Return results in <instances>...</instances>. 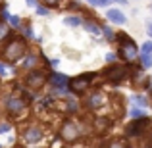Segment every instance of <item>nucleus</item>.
I'll return each mask as SVG.
<instances>
[{
	"label": "nucleus",
	"instance_id": "cd10ccee",
	"mask_svg": "<svg viewBox=\"0 0 152 148\" xmlns=\"http://www.w3.org/2000/svg\"><path fill=\"white\" fill-rule=\"evenodd\" d=\"M25 2H27V6H31V8L37 6V0H25Z\"/></svg>",
	"mask_w": 152,
	"mask_h": 148
},
{
	"label": "nucleus",
	"instance_id": "2eb2a0df",
	"mask_svg": "<svg viewBox=\"0 0 152 148\" xmlns=\"http://www.w3.org/2000/svg\"><path fill=\"white\" fill-rule=\"evenodd\" d=\"M131 100H133L137 106H142V108L148 106V100H146L145 96H141V94H135V96H131Z\"/></svg>",
	"mask_w": 152,
	"mask_h": 148
},
{
	"label": "nucleus",
	"instance_id": "423d86ee",
	"mask_svg": "<svg viewBox=\"0 0 152 148\" xmlns=\"http://www.w3.org/2000/svg\"><path fill=\"white\" fill-rule=\"evenodd\" d=\"M148 125H150V119H148V117L135 119L133 123H129V125H127L125 135H129V137H137V135H141V133H142V131H145Z\"/></svg>",
	"mask_w": 152,
	"mask_h": 148
},
{
	"label": "nucleus",
	"instance_id": "2f4dec72",
	"mask_svg": "<svg viewBox=\"0 0 152 148\" xmlns=\"http://www.w3.org/2000/svg\"><path fill=\"white\" fill-rule=\"evenodd\" d=\"M115 2H119V4H125V2H127V0H115Z\"/></svg>",
	"mask_w": 152,
	"mask_h": 148
},
{
	"label": "nucleus",
	"instance_id": "dca6fc26",
	"mask_svg": "<svg viewBox=\"0 0 152 148\" xmlns=\"http://www.w3.org/2000/svg\"><path fill=\"white\" fill-rule=\"evenodd\" d=\"M64 23H66V25H73V27H79V25H81V19H79V17H73V15H69V17H66V19H64Z\"/></svg>",
	"mask_w": 152,
	"mask_h": 148
},
{
	"label": "nucleus",
	"instance_id": "6ab92c4d",
	"mask_svg": "<svg viewBox=\"0 0 152 148\" xmlns=\"http://www.w3.org/2000/svg\"><path fill=\"white\" fill-rule=\"evenodd\" d=\"M102 33H104V37H106L108 41H114L115 39V33L110 29V27H102Z\"/></svg>",
	"mask_w": 152,
	"mask_h": 148
},
{
	"label": "nucleus",
	"instance_id": "6e6552de",
	"mask_svg": "<svg viewBox=\"0 0 152 148\" xmlns=\"http://www.w3.org/2000/svg\"><path fill=\"white\" fill-rule=\"evenodd\" d=\"M23 139H25L27 144H37V142H41L42 141V131H41V127H37V125L27 127V131L23 133Z\"/></svg>",
	"mask_w": 152,
	"mask_h": 148
},
{
	"label": "nucleus",
	"instance_id": "c85d7f7f",
	"mask_svg": "<svg viewBox=\"0 0 152 148\" xmlns=\"http://www.w3.org/2000/svg\"><path fill=\"white\" fill-rule=\"evenodd\" d=\"M2 19H10V14H8V10H2Z\"/></svg>",
	"mask_w": 152,
	"mask_h": 148
},
{
	"label": "nucleus",
	"instance_id": "b1692460",
	"mask_svg": "<svg viewBox=\"0 0 152 148\" xmlns=\"http://www.w3.org/2000/svg\"><path fill=\"white\" fill-rule=\"evenodd\" d=\"M37 14H39V15H48V8L39 6V8H37Z\"/></svg>",
	"mask_w": 152,
	"mask_h": 148
},
{
	"label": "nucleus",
	"instance_id": "9d476101",
	"mask_svg": "<svg viewBox=\"0 0 152 148\" xmlns=\"http://www.w3.org/2000/svg\"><path fill=\"white\" fill-rule=\"evenodd\" d=\"M106 17L110 19L112 23H118V25H125V23H127V17L123 15V12L121 10H115V8H110V10H108Z\"/></svg>",
	"mask_w": 152,
	"mask_h": 148
},
{
	"label": "nucleus",
	"instance_id": "4468645a",
	"mask_svg": "<svg viewBox=\"0 0 152 148\" xmlns=\"http://www.w3.org/2000/svg\"><path fill=\"white\" fill-rule=\"evenodd\" d=\"M85 29L89 31V33H93V35H98V33L102 31L100 27H98L96 23H93V21H85Z\"/></svg>",
	"mask_w": 152,
	"mask_h": 148
},
{
	"label": "nucleus",
	"instance_id": "1a4fd4ad",
	"mask_svg": "<svg viewBox=\"0 0 152 148\" xmlns=\"http://www.w3.org/2000/svg\"><path fill=\"white\" fill-rule=\"evenodd\" d=\"M6 108H8V112H10L12 115H18V114H21V112H23L25 102H23V98H10V100H8V104H6Z\"/></svg>",
	"mask_w": 152,
	"mask_h": 148
},
{
	"label": "nucleus",
	"instance_id": "7c9ffc66",
	"mask_svg": "<svg viewBox=\"0 0 152 148\" xmlns=\"http://www.w3.org/2000/svg\"><path fill=\"white\" fill-rule=\"evenodd\" d=\"M0 73H6V69H4V66H0Z\"/></svg>",
	"mask_w": 152,
	"mask_h": 148
},
{
	"label": "nucleus",
	"instance_id": "5701e85b",
	"mask_svg": "<svg viewBox=\"0 0 152 148\" xmlns=\"http://www.w3.org/2000/svg\"><path fill=\"white\" fill-rule=\"evenodd\" d=\"M10 23H12L14 27H19V25H21V19L15 17V15H10Z\"/></svg>",
	"mask_w": 152,
	"mask_h": 148
},
{
	"label": "nucleus",
	"instance_id": "412c9836",
	"mask_svg": "<svg viewBox=\"0 0 152 148\" xmlns=\"http://www.w3.org/2000/svg\"><path fill=\"white\" fill-rule=\"evenodd\" d=\"M141 52H142V54H150V52H152V42H145L142 48H141Z\"/></svg>",
	"mask_w": 152,
	"mask_h": 148
},
{
	"label": "nucleus",
	"instance_id": "c756f323",
	"mask_svg": "<svg viewBox=\"0 0 152 148\" xmlns=\"http://www.w3.org/2000/svg\"><path fill=\"white\" fill-rule=\"evenodd\" d=\"M146 29H148V35H150V37H152V21L148 23V27H146Z\"/></svg>",
	"mask_w": 152,
	"mask_h": 148
},
{
	"label": "nucleus",
	"instance_id": "20e7f679",
	"mask_svg": "<svg viewBox=\"0 0 152 148\" xmlns=\"http://www.w3.org/2000/svg\"><path fill=\"white\" fill-rule=\"evenodd\" d=\"M45 83H46V75L42 73V71H39V69L29 71V73H27V77H25V85L29 87V89H33V90L42 89V87H45Z\"/></svg>",
	"mask_w": 152,
	"mask_h": 148
},
{
	"label": "nucleus",
	"instance_id": "7ed1b4c3",
	"mask_svg": "<svg viewBox=\"0 0 152 148\" xmlns=\"http://www.w3.org/2000/svg\"><path fill=\"white\" fill-rule=\"evenodd\" d=\"M94 75L93 73H85V75H81V77H73V79H69V90L71 93H75V94H81V93H85L87 89H89V85H91V79H93Z\"/></svg>",
	"mask_w": 152,
	"mask_h": 148
},
{
	"label": "nucleus",
	"instance_id": "4be33fe9",
	"mask_svg": "<svg viewBox=\"0 0 152 148\" xmlns=\"http://www.w3.org/2000/svg\"><path fill=\"white\" fill-rule=\"evenodd\" d=\"M42 2H45L46 8H54V6H58V4H60V0H42Z\"/></svg>",
	"mask_w": 152,
	"mask_h": 148
},
{
	"label": "nucleus",
	"instance_id": "aec40b11",
	"mask_svg": "<svg viewBox=\"0 0 152 148\" xmlns=\"http://www.w3.org/2000/svg\"><path fill=\"white\" fill-rule=\"evenodd\" d=\"M108 148H127V144L123 141H114V142H110V146Z\"/></svg>",
	"mask_w": 152,
	"mask_h": 148
},
{
	"label": "nucleus",
	"instance_id": "f257e3e1",
	"mask_svg": "<svg viewBox=\"0 0 152 148\" xmlns=\"http://www.w3.org/2000/svg\"><path fill=\"white\" fill-rule=\"evenodd\" d=\"M25 50H27V44L23 39H12L2 50V60L8 63H15L19 58H23Z\"/></svg>",
	"mask_w": 152,
	"mask_h": 148
},
{
	"label": "nucleus",
	"instance_id": "a211bd4d",
	"mask_svg": "<svg viewBox=\"0 0 152 148\" xmlns=\"http://www.w3.org/2000/svg\"><path fill=\"white\" fill-rule=\"evenodd\" d=\"M141 62H142V67H150L152 66V56L150 54H142L141 56Z\"/></svg>",
	"mask_w": 152,
	"mask_h": 148
},
{
	"label": "nucleus",
	"instance_id": "393cba45",
	"mask_svg": "<svg viewBox=\"0 0 152 148\" xmlns=\"http://www.w3.org/2000/svg\"><path fill=\"white\" fill-rule=\"evenodd\" d=\"M12 127L8 125V123H4V125H0V133H6V131H10Z\"/></svg>",
	"mask_w": 152,
	"mask_h": 148
},
{
	"label": "nucleus",
	"instance_id": "a878e982",
	"mask_svg": "<svg viewBox=\"0 0 152 148\" xmlns=\"http://www.w3.org/2000/svg\"><path fill=\"white\" fill-rule=\"evenodd\" d=\"M35 63V56H29V58H27V62H25V66L29 67V66H33Z\"/></svg>",
	"mask_w": 152,
	"mask_h": 148
},
{
	"label": "nucleus",
	"instance_id": "39448f33",
	"mask_svg": "<svg viewBox=\"0 0 152 148\" xmlns=\"http://www.w3.org/2000/svg\"><path fill=\"white\" fill-rule=\"evenodd\" d=\"M60 137H62V141H66V142L77 141V139H79V127H77V123L66 121L62 125V129H60Z\"/></svg>",
	"mask_w": 152,
	"mask_h": 148
},
{
	"label": "nucleus",
	"instance_id": "f03ea898",
	"mask_svg": "<svg viewBox=\"0 0 152 148\" xmlns=\"http://www.w3.org/2000/svg\"><path fill=\"white\" fill-rule=\"evenodd\" d=\"M119 41L123 42L121 48H119V58L125 60V62H135V60H137V56H139L137 44H135L129 37H125V35H119Z\"/></svg>",
	"mask_w": 152,
	"mask_h": 148
},
{
	"label": "nucleus",
	"instance_id": "f8f14e48",
	"mask_svg": "<svg viewBox=\"0 0 152 148\" xmlns=\"http://www.w3.org/2000/svg\"><path fill=\"white\" fill-rule=\"evenodd\" d=\"M48 81H50L54 87H60V89H64V87L69 85L67 77H66V75H62V73H52L50 77H48Z\"/></svg>",
	"mask_w": 152,
	"mask_h": 148
},
{
	"label": "nucleus",
	"instance_id": "0eeeda50",
	"mask_svg": "<svg viewBox=\"0 0 152 148\" xmlns=\"http://www.w3.org/2000/svg\"><path fill=\"white\" fill-rule=\"evenodd\" d=\"M106 75L112 83H119V81H123V79H127L129 73H127V67H123V66H112L110 69L106 71Z\"/></svg>",
	"mask_w": 152,
	"mask_h": 148
},
{
	"label": "nucleus",
	"instance_id": "bb28decb",
	"mask_svg": "<svg viewBox=\"0 0 152 148\" xmlns=\"http://www.w3.org/2000/svg\"><path fill=\"white\" fill-rule=\"evenodd\" d=\"M131 115H135V117H139V115H142L141 110H131Z\"/></svg>",
	"mask_w": 152,
	"mask_h": 148
},
{
	"label": "nucleus",
	"instance_id": "f3484780",
	"mask_svg": "<svg viewBox=\"0 0 152 148\" xmlns=\"http://www.w3.org/2000/svg\"><path fill=\"white\" fill-rule=\"evenodd\" d=\"M8 35H10V29H8V25L4 21H0V42L4 41V39L8 37Z\"/></svg>",
	"mask_w": 152,
	"mask_h": 148
},
{
	"label": "nucleus",
	"instance_id": "9b49d317",
	"mask_svg": "<svg viewBox=\"0 0 152 148\" xmlns=\"http://www.w3.org/2000/svg\"><path fill=\"white\" fill-rule=\"evenodd\" d=\"M112 129V119L108 117H98L96 121H94V131H96L98 135H104L106 131Z\"/></svg>",
	"mask_w": 152,
	"mask_h": 148
},
{
	"label": "nucleus",
	"instance_id": "ddd939ff",
	"mask_svg": "<svg viewBox=\"0 0 152 148\" xmlns=\"http://www.w3.org/2000/svg\"><path fill=\"white\" fill-rule=\"evenodd\" d=\"M104 102H106V100H104V94H102V93H94L93 96L89 98L87 106H89V108H102Z\"/></svg>",
	"mask_w": 152,
	"mask_h": 148
}]
</instances>
